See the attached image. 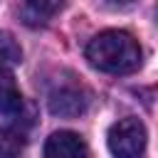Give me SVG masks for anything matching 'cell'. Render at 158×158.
Here are the masks:
<instances>
[{
	"mask_svg": "<svg viewBox=\"0 0 158 158\" xmlns=\"http://www.w3.org/2000/svg\"><path fill=\"white\" fill-rule=\"evenodd\" d=\"M89 64L106 74H131L141 67V47L123 30H104L94 35L84 49Z\"/></svg>",
	"mask_w": 158,
	"mask_h": 158,
	"instance_id": "6da1fadb",
	"label": "cell"
},
{
	"mask_svg": "<svg viewBox=\"0 0 158 158\" xmlns=\"http://www.w3.org/2000/svg\"><path fill=\"white\" fill-rule=\"evenodd\" d=\"M109 151L118 158H136L146 151V126L138 118H118L106 136Z\"/></svg>",
	"mask_w": 158,
	"mask_h": 158,
	"instance_id": "7a4b0ae2",
	"label": "cell"
},
{
	"mask_svg": "<svg viewBox=\"0 0 158 158\" xmlns=\"http://www.w3.org/2000/svg\"><path fill=\"white\" fill-rule=\"evenodd\" d=\"M47 106L54 116L77 118L89 109V94L81 84H57L47 96Z\"/></svg>",
	"mask_w": 158,
	"mask_h": 158,
	"instance_id": "3957f363",
	"label": "cell"
},
{
	"mask_svg": "<svg viewBox=\"0 0 158 158\" xmlns=\"http://www.w3.org/2000/svg\"><path fill=\"white\" fill-rule=\"evenodd\" d=\"M86 153H89V148H86L84 138L74 131H54L44 143L47 158H81Z\"/></svg>",
	"mask_w": 158,
	"mask_h": 158,
	"instance_id": "277c9868",
	"label": "cell"
},
{
	"mask_svg": "<svg viewBox=\"0 0 158 158\" xmlns=\"http://www.w3.org/2000/svg\"><path fill=\"white\" fill-rule=\"evenodd\" d=\"M22 114V94L15 84L10 64L0 62V116L12 121Z\"/></svg>",
	"mask_w": 158,
	"mask_h": 158,
	"instance_id": "5b68a950",
	"label": "cell"
},
{
	"mask_svg": "<svg viewBox=\"0 0 158 158\" xmlns=\"http://www.w3.org/2000/svg\"><path fill=\"white\" fill-rule=\"evenodd\" d=\"M67 0H22L20 17L27 27H44L62 7Z\"/></svg>",
	"mask_w": 158,
	"mask_h": 158,
	"instance_id": "8992f818",
	"label": "cell"
},
{
	"mask_svg": "<svg viewBox=\"0 0 158 158\" xmlns=\"http://www.w3.org/2000/svg\"><path fill=\"white\" fill-rule=\"evenodd\" d=\"M25 148V136L17 131H0V158L17 156Z\"/></svg>",
	"mask_w": 158,
	"mask_h": 158,
	"instance_id": "52a82bcc",
	"label": "cell"
},
{
	"mask_svg": "<svg viewBox=\"0 0 158 158\" xmlns=\"http://www.w3.org/2000/svg\"><path fill=\"white\" fill-rule=\"evenodd\" d=\"M0 62H5V64H20L22 62V52L7 32H0Z\"/></svg>",
	"mask_w": 158,
	"mask_h": 158,
	"instance_id": "ba28073f",
	"label": "cell"
},
{
	"mask_svg": "<svg viewBox=\"0 0 158 158\" xmlns=\"http://www.w3.org/2000/svg\"><path fill=\"white\" fill-rule=\"evenodd\" d=\"M114 2H131V0H114Z\"/></svg>",
	"mask_w": 158,
	"mask_h": 158,
	"instance_id": "9c48e42d",
	"label": "cell"
},
{
	"mask_svg": "<svg viewBox=\"0 0 158 158\" xmlns=\"http://www.w3.org/2000/svg\"><path fill=\"white\" fill-rule=\"evenodd\" d=\"M156 15H158V10H156Z\"/></svg>",
	"mask_w": 158,
	"mask_h": 158,
	"instance_id": "30bf717a",
	"label": "cell"
}]
</instances>
